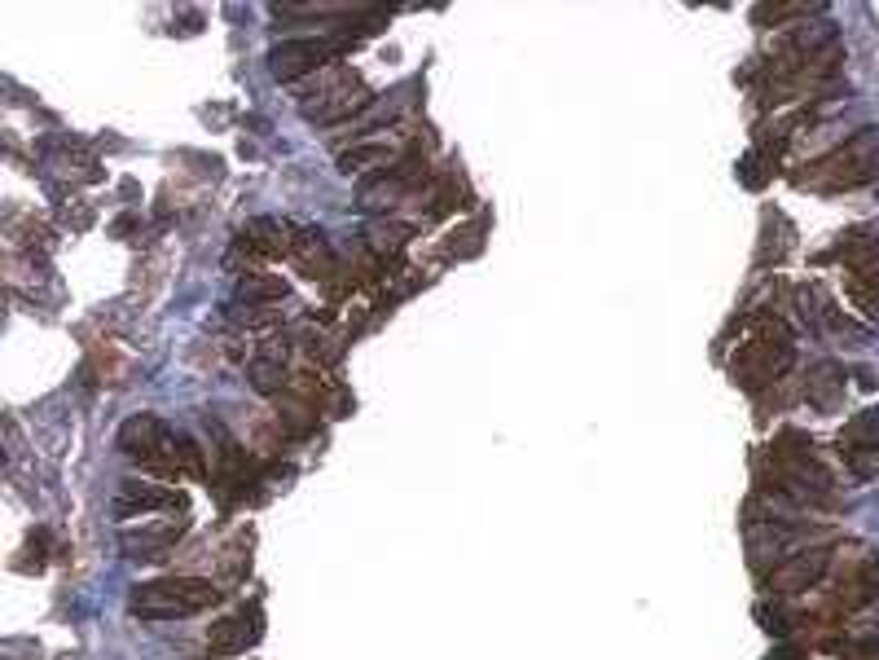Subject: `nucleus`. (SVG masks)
Listing matches in <instances>:
<instances>
[{
  "label": "nucleus",
  "mask_w": 879,
  "mask_h": 660,
  "mask_svg": "<svg viewBox=\"0 0 879 660\" xmlns=\"http://www.w3.org/2000/svg\"><path fill=\"white\" fill-rule=\"evenodd\" d=\"M220 603L216 581L207 577H159L132 590L128 612L141 621H181V616H198Z\"/></svg>",
  "instance_id": "1"
},
{
  "label": "nucleus",
  "mask_w": 879,
  "mask_h": 660,
  "mask_svg": "<svg viewBox=\"0 0 879 660\" xmlns=\"http://www.w3.org/2000/svg\"><path fill=\"white\" fill-rule=\"evenodd\" d=\"M313 97H317V102H308L304 115L317 119V124H335V119H348V115H356V110H365V106L374 102V97L361 88V80H356V75H348V71L326 75V80H321V93H313Z\"/></svg>",
  "instance_id": "2"
},
{
  "label": "nucleus",
  "mask_w": 879,
  "mask_h": 660,
  "mask_svg": "<svg viewBox=\"0 0 879 660\" xmlns=\"http://www.w3.org/2000/svg\"><path fill=\"white\" fill-rule=\"evenodd\" d=\"M335 49H339L335 40H286L269 53V71H273V80L291 84L299 75L321 71V66L335 58Z\"/></svg>",
  "instance_id": "3"
},
{
  "label": "nucleus",
  "mask_w": 879,
  "mask_h": 660,
  "mask_svg": "<svg viewBox=\"0 0 879 660\" xmlns=\"http://www.w3.org/2000/svg\"><path fill=\"white\" fill-rule=\"evenodd\" d=\"M260 634H264L260 612H233V616H225V621L207 625V647L216 656H238V652H247V647L260 643Z\"/></svg>",
  "instance_id": "4"
},
{
  "label": "nucleus",
  "mask_w": 879,
  "mask_h": 660,
  "mask_svg": "<svg viewBox=\"0 0 879 660\" xmlns=\"http://www.w3.org/2000/svg\"><path fill=\"white\" fill-rule=\"evenodd\" d=\"M163 506H181V498H176V493H168V489H154V484L128 480L124 489H119V498H115V515H119V520H128V515L163 511Z\"/></svg>",
  "instance_id": "5"
},
{
  "label": "nucleus",
  "mask_w": 879,
  "mask_h": 660,
  "mask_svg": "<svg viewBox=\"0 0 879 660\" xmlns=\"http://www.w3.org/2000/svg\"><path fill=\"white\" fill-rule=\"evenodd\" d=\"M176 537H181V524H168V528H146L141 537H128V550L132 559H163V550H168Z\"/></svg>",
  "instance_id": "6"
},
{
  "label": "nucleus",
  "mask_w": 879,
  "mask_h": 660,
  "mask_svg": "<svg viewBox=\"0 0 879 660\" xmlns=\"http://www.w3.org/2000/svg\"><path fill=\"white\" fill-rule=\"evenodd\" d=\"M291 256L308 269V278H326V273H330V251H326V242H321V234L295 238L291 242Z\"/></svg>",
  "instance_id": "7"
},
{
  "label": "nucleus",
  "mask_w": 879,
  "mask_h": 660,
  "mask_svg": "<svg viewBox=\"0 0 879 660\" xmlns=\"http://www.w3.org/2000/svg\"><path fill=\"white\" fill-rule=\"evenodd\" d=\"M387 154H392V146H387V141H356L352 150L339 154V168L352 176V172H365L370 163H387Z\"/></svg>",
  "instance_id": "8"
},
{
  "label": "nucleus",
  "mask_w": 879,
  "mask_h": 660,
  "mask_svg": "<svg viewBox=\"0 0 879 660\" xmlns=\"http://www.w3.org/2000/svg\"><path fill=\"white\" fill-rule=\"evenodd\" d=\"M242 295H247V300H255V295H273V300H282L286 286L277 278H247V282H242Z\"/></svg>",
  "instance_id": "9"
},
{
  "label": "nucleus",
  "mask_w": 879,
  "mask_h": 660,
  "mask_svg": "<svg viewBox=\"0 0 879 660\" xmlns=\"http://www.w3.org/2000/svg\"><path fill=\"white\" fill-rule=\"evenodd\" d=\"M251 374H255V388H264V392H273L277 383H282V370L264 366V361H255V366H251Z\"/></svg>",
  "instance_id": "10"
}]
</instances>
